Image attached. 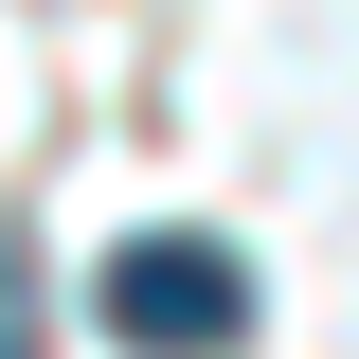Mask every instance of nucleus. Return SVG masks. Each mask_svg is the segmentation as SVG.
<instances>
[{
    "instance_id": "1",
    "label": "nucleus",
    "mask_w": 359,
    "mask_h": 359,
    "mask_svg": "<svg viewBox=\"0 0 359 359\" xmlns=\"http://www.w3.org/2000/svg\"><path fill=\"white\" fill-rule=\"evenodd\" d=\"M90 306H108L126 359H233L252 341V252H216V233H126V252L90 269Z\"/></svg>"
},
{
    "instance_id": "2",
    "label": "nucleus",
    "mask_w": 359,
    "mask_h": 359,
    "mask_svg": "<svg viewBox=\"0 0 359 359\" xmlns=\"http://www.w3.org/2000/svg\"><path fill=\"white\" fill-rule=\"evenodd\" d=\"M0 359H54V269H36L18 216H0Z\"/></svg>"
}]
</instances>
